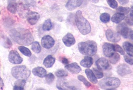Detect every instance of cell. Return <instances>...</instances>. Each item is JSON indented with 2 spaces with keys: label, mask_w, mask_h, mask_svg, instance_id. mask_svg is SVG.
I'll list each match as a JSON object with an SVG mask.
<instances>
[{
  "label": "cell",
  "mask_w": 133,
  "mask_h": 90,
  "mask_svg": "<svg viewBox=\"0 0 133 90\" xmlns=\"http://www.w3.org/2000/svg\"><path fill=\"white\" fill-rule=\"evenodd\" d=\"M12 43L9 39H7L5 44V47L6 48H10L12 46Z\"/></svg>",
  "instance_id": "ab89813d"
},
{
  "label": "cell",
  "mask_w": 133,
  "mask_h": 90,
  "mask_svg": "<svg viewBox=\"0 0 133 90\" xmlns=\"http://www.w3.org/2000/svg\"><path fill=\"white\" fill-rule=\"evenodd\" d=\"M123 47L124 50L129 56L133 57V46L131 43H130L129 42H125L123 44Z\"/></svg>",
  "instance_id": "44dd1931"
},
{
  "label": "cell",
  "mask_w": 133,
  "mask_h": 90,
  "mask_svg": "<svg viewBox=\"0 0 133 90\" xmlns=\"http://www.w3.org/2000/svg\"><path fill=\"white\" fill-rule=\"evenodd\" d=\"M55 75L57 77L59 78L61 77H66L68 76L67 72L64 69H59L55 72Z\"/></svg>",
  "instance_id": "d6a6232c"
},
{
  "label": "cell",
  "mask_w": 133,
  "mask_h": 90,
  "mask_svg": "<svg viewBox=\"0 0 133 90\" xmlns=\"http://www.w3.org/2000/svg\"><path fill=\"white\" fill-rule=\"evenodd\" d=\"M121 82L117 78H107L101 80L99 82L100 88L104 90H114L120 86Z\"/></svg>",
  "instance_id": "277c9868"
},
{
  "label": "cell",
  "mask_w": 133,
  "mask_h": 90,
  "mask_svg": "<svg viewBox=\"0 0 133 90\" xmlns=\"http://www.w3.org/2000/svg\"><path fill=\"white\" fill-rule=\"evenodd\" d=\"M110 16L109 14L107 13H104L101 14L100 19L102 22L107 23L110 20Z\"/></svg>",
  "instance_id": "f1b7e54d"
},
{
  "label": "cell",
  "mask_w": 133,
  "mask_h": 90,
  "mask_svg": "<svg viewBox=\"0 0 133 90\" xmlns=\"http://www.w3.org/2000/svg\"><path fill=\"white\" fill-rule=\"evenodd\" d=\"M8 59L10 62L14 64H20L23 61L22 58H21L17 51L12 50L10 52Z\"/></svg>",
  "instance_id": "52a82bcc"
},
{
  "label": "cell",
  "mask_w": 133,
  "mask_h": 90,
  "mask_svg": "<svg viewBox=\"0 0 133 90\" xmlns=\"http://www.w3.org/2000/svg\"><path fill=\"white\" fill-rule=\"evenodd\" d=\"M55 79V76L52 73H49L45 76V81L48 84H51L53 83Z\"/></svg>",
  "instance_id": "4dcf8cb0"
},
{
  "label": "cell",
  "mask_w": 133,
  "mask_h": 90,
  "mask_svg": "<svg viewBox=\"0 0 133 90\" xmlns=\"http://www.w3.org/2000/svg\"><path fill=\"white\" fill-rule=\"evenodd\" d=\"M125 18V16L124 15L118 13H115L112 16L111 18V21L114 23L118 24L123 20Z\"/></svg>",
  "instance_id": "7402d4cb"
},
{
  "label": "cell",
  "mask_w": 133,
  "mask_h": 90,
  "mask_svg": "<svg viewBox=\"0 0 133 90\" xmlns=\"http://www.w3.org/2000/svg\"><path fill=\"white\" fill-rule=\"evenodd\" d=\"M120 56L118 53H114L109 57V61L111 63L114 64L117 63L120 59Z\"/></svg>",
  "instance_id": "484cf974"
},
{
  "label": "cell",
  "mask_w": 133,
  "mask_h": 90,
  "mask_svg": "<svg viewBox=\"0 0 133 90\" xmlns=\"http://www.w3.org/2000/svg\"><path fill=\"white\" fill-rule=\"evenodd\" d=\"M85 73L87 77L91 82L95 84L97 83L98 82L97 78H96V76H95L93 71L89 69H87L85 70Z\"/></svg>",
  "instance_id": "ffe728a7"
},
{
  "label": "cell",
  "mask_w": 133,
  "mask_h": 90,
  "mask_svg": "<svg viewBox=\"0 0 133 90\" xmlns=\"http://www.w3.org/2000/svg\"><path fill=\"white\" fill-rule=\"evenodd\" d=\"M119 3L122 5H125L128 3L129 0H118Z\"/></svg>",
  "instance_id": "60d3db41"
},
{
  "label": "cell",
  "mask_w": 133,
  "mask_h": 90,
  "mask_svg": "<svg viewBox=\"0 0 133 90\" xmlns=\"http://www.w3.org/2000/svg\"><path fill=\"white\" fill-rule=\"evenodd\" d=\"M18 50L23 54L27 57H30L32 56V53L29 49L24 46H19L18 47Z\"/></svg>",
  "instance_id": "cb8c5ba5"
},
{
  "label": "cell",
  "mask_w": 133,
  "mask_h": 90,
  "mask_svg": "<svg viewBox=\"0 0 133 90\" xmlns=\"http://www.w3.org/2000/svg\"><path fill=\"white\" fill-rule=\"evenodd\" d=\"M93 63V59L90 57L86 56L80 62V65L85 68H90Z\"/></svg>",
  "instance_id": "d6986e66"
},
{
  "label": "cell",
  "mask_w": 133,
  "mask_h": 90,
  "mask_svg": "<svg viewBox=\"0 0 133 90\" xmlns=\"http://www.w3.org/2000/svg\"><path fill=\"white\" fill-rule=\"evenodd\" d=\"M32 73L35 76L43 78L46 75L47 71L44 68L42 67H37L33 69Z\"/></svg>",
  "instance_id": "e0dca14e"
},
{
  "label": "cell",
  "mask_w": 133,
  "mask_h": 90,
  "mask_svg": "<svg viewBox=\"0 0 133 90\" xmlns=\"http://www.w3.org/2000/svg\"><path fill=\"white\" fill-rule=\"evenodd\" d=\"M93 72H94L95 76L97 79H101L104 76L103 73L100 71V69H96L94 68L93 69Z\"/></svg>",
  "instance_id": "e575fe53"
},
{
  "label": "cell",
  "mask_w": 133,
  "mask_h": 90,
  "mask_svg": "<svg viewBox=\"0 0 133 90\" xmlns=\"http://www.w3.org/2000/svg\"><path fill=\"white\" fill-rule=\"evenodd\" d=\"M3 85H4V84H3V80L0 76V86L2 87V86H3Z\"/></svg>",
  "instance_id": "7bdbcfd3"
},
{
  "label": "cell",
  "mask_w": 133,
  "mask_h": 90,
  "mask_svg": "<svg viewBox=\"0 0 133 90\" xmlns=\"http://www.w3.org/2000/svg\"><path fill=\"white\" fill-rule=\"evenodd\" d=\"M7 8H8V10L10 12L14 14L15 13L16 11H17V3H9Z\"/></svg>",
  "instance_id": "83f0119b"
},
{
  "label": "cell",
  "mask_w": 133,
  "mask_h": 90,
  "mask_svg": "<svg viewBox=\"0 0 133 90\" xmlns=\"http://www.w3.org/2000/svg\"><path fill=\"white\" fill-rule=\"evenodd\" d=\"M65 68L70 72L74 74H78L82 70L81 67L75 62L66 65Z\"/></svg>",
  "instance_id": "2e32d148"
},
{
  "label": "cell",
  "mask_w": 133,
  "mask_h": 90,
  "mask_svg": "<svg viewBox=\"0 0 133 90\" xmlns=\"http://www.w3.org/2000/svg\"><path fill=\"white\" fill-rule=\"evenodd\" d=\"M32 50L37 54H39L40 53L42 50V48L41 47L39 43L38 42H34L32 43L31 46Z\"/></svg>",
  "instance_id": "d4e9b609"
},
{
  "label": "cell",
  "mask_w": 133,
  "mask_h": 90,
  "mask_svg": "<svg viewBox=\"0 0 133 90\" xmlns=\"http://www.w3.org/2000/svg\"><path fill=\"white\" fill-rule=\"evenodd\" d=\"M27 18L28 22L31 25H34L36 24L39 19L40 16L39 13L32 12L28 14Z\"/></svg>",
  "instance_id": "5bb4252c"
},
{
  "label": "cell",
  "mask_w": 133,
  "mask_h": 90,
  "mask_svg": "<svg viewBox=\"0 0 133 90\" xmlns=\"http://www.w3.org/2000/svg\"><path fill=\"white\" fill-rule=\"evenodd\" d=\"M133 16L132 15L130 14L126 18V22L127 23L131 26L133 25Z\"/></svg>",
  "instance_id": "74e56055"
},
{
  "label": "cell",
  "mask_w": 133,
  "mask_h": 90,
  "mask_svg": "<svg viewBox=\"0 0 133 90\" xmlns=\"http://www.w3.org/2000/svg\"><path fill=\"white\" fill-rule=\"evenodd\" d=\"M75 21L78 30L82 34L86 35L91 32V28L90 23L84 18L81 11L77 12Z\"/></svg>",
  "instance_id": "7a4b0ae2"
},
{
  "label": "cell",
  "mask_w": 133,
  "mask_h": 90,
  "mask_svg": "<svg viewBox=\"0 0 133 90\" xmlns=\"http://www.w3.org/2000/svg\"><path fill=\"white\" fill-rule=\"evenodd\" d=\"M96 65L100 70H104L108 69L109 63L107 59L104 58H100L96 62Z\"/></svg>",
  "instance_id": "9a60e30c"
},
{
  "label": "cell",
  "mask_w": 133,
  "mask_h": 90,
  "mask_svg": "<svg viewBox=\"0 0 133 90\" xmlns=\"http://www.w3.org/2000/svg\"><path fill=\"white\" fill-rule=\"evenodd\" d=\"M62 63L64 64H69V60L66 58H64L62 59Z\"/></svg>",
  "instance_id": "b9f144b4"
},
{
  "label": "cell",
  "mask_w": 133,
  "mask_h": 90,
  "mask_svg": "<svg viewBox=\"0 0 133 90\" xmlns=\"http://www.w3.org/2000/svg\"><path fill=\"white\" fill-rule=\"evenodd\" d=\"M62 41L64 44L68 47H70L74 45L76 42V40L73 35L70 33L65 35L62 39Z\"/></svg>",
  "instance_id": "4fadbf2b"
},
{
  "label": "cell",
  "mask_w": 133,
  "mask_h": 90,
  "mask_svg": "<svg viewBox=\"0 0 133 90\" xmlns=\"http://www.w3.org/2000/svg\"><path fill=\"white\" fill-rule=\"evenodd\" d=\"M55 62V58L51 55H48L44 59L43 64L46 68H51L52 67Z\"/></svg>",
  "instance_id": "ac0fdd59"
},
{
  "label": "cell",
  "mask_w": 133,
  "mask_h": 90,
  "mask_svg": "<svg viewBox=\"0 0 133 90\" xmlns=\"http://www.w3.org/2000/svg\"><path fill=\"white\" fill-rule=\"evenodd\" d=\"M103 53L105 56L109 58L114 53V45L112 44L109 43H104L102 46Z\"/></svg>",
  "instance_id": "8fae6325"
},
{
  "label": "cell",
  "mask_w": 133,
  "mask_h": 90,
  "mask_svg": "<svg viewBox=\"0 0 133 90\" xmlns=\"http://www.w3.org/2000/svg\"><path fill=\"white\" fill-rule=\"evenodd\" d=\"M25 84V80H18L15 82L13 89L15 90H23Z\"/></svg>",
  "instance_id": "603a6c76"
},
{
  "label": "cell",
  "mask_w": 133,
  "mask_h": 90,
  "mask_svg": "<svg viewBox=\"0 0 133 90\" xmlns=\"http://www.w3.org/2000/svg\"><path fill=\"white\" fill-rule=\"evenodd\" d=\"M22 2L24 6L27 7H35L36 5L35 0H22Z\"/></svg>",
  "instance_id": "1f68e13d"
},
{
  "label": "cell",
  "mask_w": 133,
  "mask_h": 90,
  "mask_svg": "<svg viewBox=\"0 0 133 90\" xmlns=\"http://www.w3.org/2000/svg\"><path fill=\"white\" fill-rule=\"evenodd\" d=\"M78 48L81 54L86 56H94L97 52V45L93 40L79 42L78 44Z\"/></svg>",
  "instance_id": "3957f363"
},
{
  "label": "cell",
  "mask_w": 133,
  "mask_h": 90,
  "mask_svg": "<svg viewBox=\"0 0 133 90\" xmlns=\"http://www.w3.org/2000/svg\"><path fill=\"white\" fill-rule=\"evenodd\" d=\"M11 37L18 44L21 45H29L33 42L34 39L29 30L17 28L10 32Z\"/></svg>",
  "instance_id": "6da1fadb"
},
{
  "label": "cell",
  "mask_w": 133,
  "mask_h": 90,
  "mask_svg": "<svg viewBox=\"0 0 133 90\" xmlns=\"http://www.w3.org/2000/svg\"><path fill=\"white\" fill-rule=\"evenodd\" d=\"M117 71L118 74L121 76H124L131 73V69L130 66L125 64H123L117 67Z\"/></svg>",
  "instance_id": "30bf717a"
},
{
  "label": "cell",
  "mask_w": 133,
  "mask_h": 90,
  "mask_svg": "<svg viewBox=\"0 0 133 90\" xmlns=\"http://www.w3.org/2000/svg\"><path fill=\"white\" fill-rule=\"evenodd\" d=\"M78 80H79L80 81H82L84 85L87 86V87H90L91 86V84L90 82H89V81H87V80L86 79L85 77L83 76L82 75H79L78 76Z\"/></svg>",
  "instance_id": "836d02e7"
},
{
  "label": "cell",
  "mask_w": 133,
  "mask_h": 90,
  "mask_svg": "<svg viewBox=\"0 0 133 90\" xmlns=\"http://www.w3.org/2000/svg\"><path fill=\"white\" fill-rule=\"evenodd\" d=\"M106 36L107 40L111 42H117L121 40V38L119 34L110 29L107 30Z\"/></svg>",
  "instance_id": "ba28073f"
},
{
  "label": "cell",
  "mask_w": 133,
  "mask_h": 90,
  "mask_svg": "<svg viewBox=\"0 0 133 90\" xmlns=\"http://www.w3.org/2000/svg\"><path fill=\"white\" fill-rule=\"evenodd\" d=\"M107 3L113 9H116L118 6V3L116 0H107Z\"/></svg>",
  "instance_id": "8d00e7d4"
},
{
  "label": "cell",
  "mask_w": 133,
  "mask_h": 90,
  "mask_svg": "<svg viewBox=\"0 0 133 90\" xmlns=\"http://www.w3.org/2000/svg\"><path fill=\"white\" fill-rule=\"evenodd\" d=\"M12 76L18 80H26L30 76V70L25 66H18L13 67L11 70Z\"/></svg>",
  "instance_id": "5b68a950"
},
{
  "label": "cell",
  "mask_w": 133,
  "mask_h": 90,
  "mask_svg": "<svg viewBox=\"0 0 133 90\" xmlns=\"http://www.w3.org/2000/svg\"><path fill=\"white\" fill-rule=\"evenodd\" d=\"M113 45H114V50L115 51L118 52V53H120L122 55H124L125 53H124V51L120 45L116 44H113Z\"/></svg>",
  "instance_id": "d590c367"
},
{
  "label": "cell",
  "mask_w": 133,
  "mask_h": 90,
  "mask_svg": "<svg viewBox=\"0 0 133 90\" xmlns=\"http://www.w3.org/2000/svg\"><path fill=\"white\" fill-rule=\"evenodd\" d=\"M89 1L93 3H97L99 2V0H89Z\"/></svg>",
  "instance_id": "ee69618b"
},
{
  "label": "cell",
  "mask_w": 133,
  "mask_h": 90,
  "mask_svg": "<svg viewBox=\"0 0 133 90\" xmlns=\"http://www.w3.org/2000/svg\"><path fill=\"white\" fill-rule=\"evenodd\" d=\"M52 27V24L50 19H48L45 21L43 25V31H50Z\"/></svg>",
  "instance_id": "4316f807"
},
{
  "label": "cell",
  "mask_w": 133,
  "mask_h": 90,
  "mask_svg": "<svg viewBox=\"0 0 133 90\" xmlns=\"http://www.w3.org/2000/svg\"><path fill=\"white\" fill-rule=\"evenodd\" d=\"M0 14H1V12H0Z\"/></svg>",
  "instance_id": "f6af8a7d"
},
{
  "label": "cell",
  "mask_w": 133,
  "mask_h": 90,
  "mask_svg": "<svg viewBox=\"0 0 133 90\" xmlns=\"http://www.w3.org/2000/svg\"><path fill=\"white\" fill-rule=\"evenodd\" d=\"M124 59L126 62H127V63L130 65H133V58H131V56L128 55H125L124 56Z\"/></svg>",
  "instance_id": "f35d334b"
},
{
  "label": "cell",
  "mask_w": 133,
  "mask_h": 90,
  "mask_svg": "<svg viewBox=\"0 0 133 90\" xmlns=\"http://www.w3.org/2000/svg\"><path fill=\"white\" fill-rule=\"evenodd\" d=\"M82 0H69L66 5V8L68 10L73 11L81 6Z\"/></svg>",
  "instance_id": "7c38bea8"
},
{
  "label": "cell",
  "mask_w": 133,
  "mask_h": 90,
  "mask_svg": "<svg viewBox=\"0 0 133 90\" xmlns=\"http://www.w3.org/2000/svg\"><path fill=\"white\" fill-rule=\"evenodd\" d=\"M118 33L125 39L130 38V39L133 40V31L130 29L125 23L122 22L119 24L116 27Z\"/></svg>",
  "instance_id": "8992f818"
},
{
  "label": "cell",
  "mask_w": 133,
  "mask_h": 90,
  "mask_svg": "<svg viewBox=\"0 0 133 90\" xmlns=\"http://www.w3.org/2000/svg\"><path fill=\"white\" fill-rule=\"evenodd\" d=\"M116 11L119 13H122L124 15L127 14L130 11V8H129L119 7L117 9Z\"/></svg>",
  "instance_id": "f546056e"
},
{
  "label": "cell",
  "mask_w": 133,
  "mask_h": 90,
  "mask_svg": "<svg viewBox=\"0 0 133 90\" xmlns=\"http://www.w3.org/2000/svg\"><path fill=\"white\" fill-rule=\"evenodd\" d=\"M41 43L43 47L45 49H50L53 47L55 41L52 37L47 35L42 38Z\"/></svg>",
  "instance_id": "9c48e42d"
}]
</instances>
